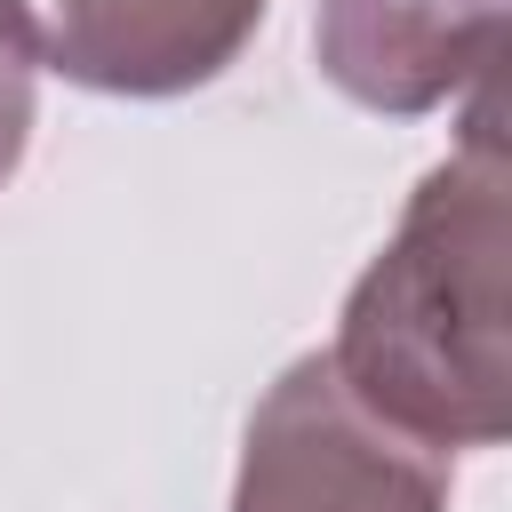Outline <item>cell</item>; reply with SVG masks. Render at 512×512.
I'll return each mask as SVG.
<instances>
[{"instance_id": "obj_1", "label": "cell", "mask_w": 512, "mask_h": 512, "mask_svg": "<svg viewBox=\"0 0 512 512\" xmlns=\"http://www.w3.org/2000/svg\"><path fill=\"white\" fill-rule=\"evenodd\" d=\"M328 360L384 424L440 456L512 432V152L488 80L464 104L456 152L424 168L352 280Z\"/></svg>"}, {"instance_id": "obj_2", "label": "cell", "mask_w": 512, "mask_h": 512, "mask_svg": "<svg viewBox=\"0 0 512 512\" xmlns=\"http://www.w3.org/2000/svg\"><path fill=\"white\" fill-rule=\"evenodd\" d=\"M232 512H448V456L384 424L328 352H304L240 432Z\"/></svg>"}, {"instance_id": "obj_3", "label": "cell", "mask_w": 512, "mask_h": 512, "mask_svg": "<svg viewBox=\"0 0 512 512\" xmlns=\"http://www.w3.org/2000/svg\"><path fill=\"white\" fill-rule=\"evenodd\" d=\"M272 0H0L32 72L96 96H192L240 64Z\"/></svg>"}, {"instance_id": "obj_4", "label": "cell", "mask_w": 512, "mask_h": 512, "mask_svg": "<svg viewBox=\"0 0 512 512\" xmlns=\"http://www.w3.org/2000/svg\"><path fill=\"white\" fill-rule=\"evenodd\" d=\"M504 0H320L312 64L320 80L384 120H424L480 80H496Z\"/></svg>"}, {"instance_id": "obj_5", "label": "cell", "mask_w": 512, "mask_h": 512, "mask_svg": "<svg viewBox=\"0 0 512 512\" xmlns=\"http://www.w3.org/2000/svg\"><path fill=\"white\" fill-rule=\"evenodd\" d=\"M24 144H32V56L0 24V184L24 168Z\"/></svg>"}]
</instances>
